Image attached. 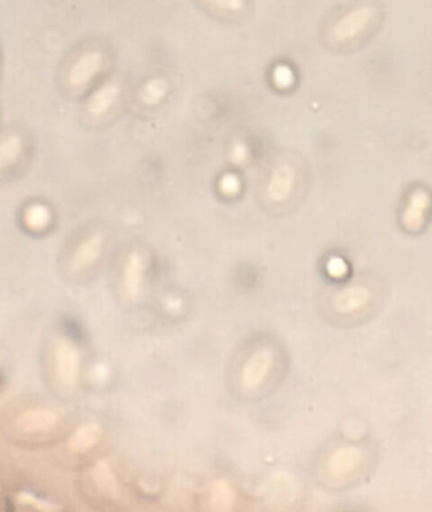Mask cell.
Wrapping results in <instances>:
<instances>
[{
    "label": "cell",
    "instance_id": "8992f818",
    "mask_svg": "<svg viewBox=\"0 0 432 512\" xmlns=\"http://www.w3.org/2000/svg\"><path fill=\"white\" fill-rule=\"evenodd\" d=\"M294 185H296V172L293 167L287 163L278 164L270 173L267 196L272 202H284L293 193Z\"/></svg>",
    "mask_w": 432,
    "mask_h": 512
},
{
    "label": "cell",
    "instance_id": "8fae6325",
    "mask_svg": "<svg viewBox=\"0 0 432 512\" xmlns=\"http://www.w3.org/2000/svg\"><path fill=\"white\" fill-rule=\"evenodd\" d=\"M92 478L98 490L108 494V496H113V494L119 491L116 476H114L113 470H111V466L107 461H99V463L95 464Z\"/></svg>",
    "mask_w": 432,
    "mask_h": 512
},
{
    "label": "cell",
    "instance_id": "6da1fadb",
    "mask_svg": "<svg viewBox=\"0 0 432 512\" xmlns=\"http://www.w3.org/2000/svg\"><path fill=\"white\" fill-rule=\"evenodd\" d=\"M374 16V10L369 5L353 8L339 17L338 22L332 26L330 38L338 44L356 40L368 31Z\"/></svg>",
    "mask_w": 432,
    "mask_h": 512
},
{
    "label": "cell",
    "instance_id": "2e32d148",
    "mask_svg": "<svg viewBox=\"0 0 432 512\" xmlns=\"http://www.w3.org/2000/svg\"><path fill=\"white\" fill-rule=\"evenodd\" d=\"M48 218H50L48 217V211L42 206H32V208L27 209L26 223L32 229H41V227L47 226Z\"/></svg>",
    "mask_w": 432,
    "mask_h": 512
},
{
    "label": "cell",
    "instance_id": "ac0fdd59",
    "mask_svg": "<svg viewBox=\"0 0 432 512\" xmlns=\"http://www.w3.org/2000/svg\"><path fill=\"white\" fill-rule=\"evenodd\" d=\"M206 2L227 13H239L245 7V0H206Z\"/></svg>",
    "mask_w": 432,
    "mask_h": 512
},
{
    "label": "cell",
    "instance_id": "277c9868",
    "mask_svg": "<svg viewBox=\"0 0 432 512\" xmlns=\"http://www.w3.org/2000/svg\"><path fill=\"white\" fill-rule=\"evenodd\" d=\"M105 58L101 52H84L75 59L69 68L68 83L71 88L83 89L101 73L104 68Z\"/></svg>",
    "mask_w": 432,
    "mask_h": 512
},
{
    "label": "cell",
    "instance_id": "e0dca14e",
    "mask_svg": "<svg viewBox=\"0 0 432 512\" xmlns=\"http://www.w3.org/2000/svg\"><path fill=\"white\" fill-rule=\"evenodd\" d=\"M164 92V83L159 82V80H152L144 86L143 91H141V98L149 104L158 103Z\"/></svg>",
    "mask_w": 432,
    "mask_h": 512
},
{
    "label": "cell",
    "instance_id": "9c48e42d",
    "mask_svg": "<svg viewBox=\"0 0 432 512\" xmlns=\"http://www.w3.org/2000/svg\"><path fill=\"white\" fill-rule=\"evenodd\" d=\"M119 86L110 83V85L102 86L89 103L90 115L99 118V116L105 115L111 107L116 104L117 98H119Z\"/></svg>",
    "mask_w": 432,
    "mask_h": 512
},
{
    "label": "cell",
    "instance_id": "4fadbf2b",
    "mask_svg": "<svg viewBox=\"0 0 432 512\" xmlns=\"http://www.w3.org/2000/svg\"><path fill=\"white\" fill-rule=\"evenodd\" d=\"M23 152V140L17 134H9L5 139L2 140L0 145V166L5 167L11 166L20 157Z\"/></svg>",
    "mask_w": 432,
    "mask_h": 512
},
{
    "label": "cell",
    "instance_id": "9a60e30c",
    "mask_svg": "<svg viewBox=\"0 0 432 512\" xmlns=\"http://www.w3.org/2000/svg\"><path fill=\"white\" fill-rule=\"evenodd\" d=\"M362 293L357 289H347L344 292L339 293L338 298H336V308L339 311H347L354 310L359 302H362Z\"/></svg>",
    "mask_w": 432,
    "mask_h": 512
},
{
    "label": "cell",
    "instance_id": "5b68a950",
    "mask_svg": "<svg viewBox=\"0 0 432 512\" xmlns=\"http://www.w3.org/2000/svg\"><path fill=\"white\" fill-rule=\"evenodd\" d=\"M17 427L24 433L41 434L54 430L59 424V415L53 410L38 407V409H29L21 413L15 421Z\"/></svg>",
    "mask_w": 432,
    "mask_h": 512
},
{
    "label": "cell",
    "instance_id": "52a82bcc",
    "mask_svg": "<svg viewBox=\"0 0 432 512\" xmlns=\"http://www.w3.org/2000/svg\"><path fill=\"white\" fill-rule=\"evenodd\" d=\"M144 271H146V259L140 251H132L126 259L123 268V289L129 298H137L143 287Z\"/></svg>",
    "mask_w": 432,
    "mask_h": 512
},
{
    "label": "cell",
    "instance_id": "ba28073f",
    "mask_svg": "<svg viewBox=\"0 0 432 512\" xmlns=\"http://www.w3.org/2000/svg\"><path fill=\"white\" fill-rule=\"evenodd\" d=\"M102 248H104V239L101 235H92L81 241L72 253V269L83 271V269L90 268L101 256Z\"/></svg>",
    "mask_w": 432,
    "mask_h": 512
},
{
    "label": "cell",
    "instance_id": "30bf717a",
    "mask_svg": "<svg viewBox=\"0 0 432 512\" xmlns=\"http://www.w3.org/2000/svg\"><path fill=\"white\" fill-rule=\"evenodd\" d=\"M101 436V428L96 424H86L78 428L71 439H69V449L74 452L89 451L96 445Z\"/></svg>",
    "mask_w": 432,
    "mask_h": 512
},
{
    "label": "cell",
    "instance_id": "7c38bea8",
    "mask_svg": "<svg viewBox=\"0 0 432 512\" xmlns=\"http://www.w3.org/2000/svg\"><path fill=\"white\" fill-rule=\"evenodd\" d=\"M234 494L230 484L225 479H218L210 491V506L213 511H228L233 505Z\"/></svg>",
    "mask_w": 432,
    "mask_h": 512
},
{
    "label": "cell",
    "instance_id": "3957f363",
    "mask_svg": "<svg viewBox=\"0 0 432 512\" xmlns=\"http://www.w3.org/2000/svg\"><path fill=\"white\" fill-rule=\"evenodd\" d=\"M273 352L269 347H260L251 353L240 373V383L245 389H257L269 377L273 367Z\"/></svg>",
    "mask_w": 432,
    "mask_h": 512
},
{
    "label": "cell",
    "instance_id": "7a4b0ae2",
    "mask_svg": "<svg viewBox=\"0 0 432 512\" xmlns=\"http://www.w3.org/2000/svg\"><path fill=\"white\" fill-rule=\"evenodd\" d=\"M54 373L57 380L66 388L77 383L80 376V353L77 347L65 338H60L54 346Z\"/></svg>",
    "mask_w": 432,
    "mask_h": 512
},
{
    "label": "cell",
    "instance_id": "5bb4252c",
    "mask_svg": "<svg viewBox=\"0 0 432 512\" xmlns=\"http://www.w3.org/2000/svg\"><path fill=\"white\" fill-rule=\"evenodd\" d=\"M354 454L350 449H341L333 455L332 460L329 463L330 472L333 475H341V473L347 472L353 467Z\"/></svg>",
    "mask_w": 432,
    "mask_h": 512
}]
</instances>
